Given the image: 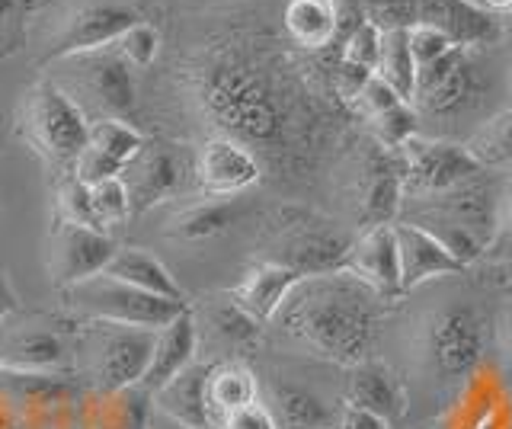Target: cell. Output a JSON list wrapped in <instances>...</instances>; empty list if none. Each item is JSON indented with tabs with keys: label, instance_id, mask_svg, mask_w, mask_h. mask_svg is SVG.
Listing matches in <instances>:
<instances>
[{
	"label": "cell",
	"instance_id": "6da1fadb",
	"mask_svg": "<svg viewBox=\"0 0 512 429\" xmlns=\"http://www.w3.org/2000/svg\"><path fill=\"white\" fill-rule=\"evenodd\" d=\"M189 84L218 135L240 141L253 154H285L295 141V97L260 58L234 49L212 52L192 65Z\"/></svg>",
	"mask_w": 512,
	"mask_h": 429
},
{
	"label": "cell",
	"instance_id": "7a4b0ae2",
	"mask_svg": "<svg viewBox=\"0 0 512 429\" xmlns=\"http://www.w3.org/2000/svg\"><path fill=\"white\" fill-rule=\"evenodd\" d=\"M276 321L311 356L352 369L378 346L384 298L349 273L311 276L295 285Z\"/></svg>",
	"mask_w": 512,
	"mask_h": 429
},
{
	"label": "cell",
	"instance_id": "3957f363",
	"mask_svg": "<svg viewBox=\"0 0 512 429\" xmlns=\"http://www.w3.org/2000/svg\"><path fill=\"white\" fill-rule=\"evenodd\" d=\"M20 135L45 164H52L64 177V173H74L80 161L90 135V119L68 90H61L55 81H39L23 97Z\"/></svg>",
	"mask_w": 512,
	"mask_h": 429
},
{
	"label": "cell",
	"instance_id": "277c9868",
	"mask_svg": "<svg viewBox=\"0 0 512 429\" xmlns=\"http://www.w3.org/2000/svg\"><path fill=\"white\" fill-rule=\"evenodd\" d=\"M157 330L128 327L112 321H84L80 324L77 359L90 378L93 391H116L138 385L148 372L154 356Z\"/></svg>",
	"mask_w": 512,
	"mask_h": 429
},
{
	"label": "cell",
	"instance_id": "5b68a950",
	"mask_svg": "<svg viewBox=\"0 0 512 429\" xmlns=\"http://www.w3.org/2000/svg\"><path fill=\"white\" fill-rule=\"evenodd\" d=\"M61 292L68 308L84 317V321H112L128 327H148V330L167 327L189 308L186 301H170L151 292H141L135 285H125L103 273Z\"/></svg>",
	"mask_w": 512,
	"mask_h": 429
},
{
	"label": "cell",
	"instance_id": "8992f818",
	"mask_svg": "<svg viewBox=\"0 0 512 429\" xmlns=\"http://www.w3.org/2000/svg\"><path fill=\"white\" fill-rule=\"evenodd\" d=\"M423 346L439 378L471 375L487 353V321L474 305H448L426 321Z\"/></svg>",
	"mask_w": 512,
	"mask_h": 429
},
{
	"label": "cell",
	"instance_id": "52a82bcc",
	"mask_svg": "<svg viewBox=\"0 0 512 429\" xmlns=\"http://www.w3.org/2000/svg\"><path fill=\"white\" fill-rule=\"evenodd\" d=\"M404 157V196L407 199H432L442 193L477 180L480 173H487L474 161L468 145L445 138H423L416 135L400 148Z\"/></svg>",
	"mask_w": 512,
	"mask_h": 429
},
{
	"label": "cell",
	"instance_id": "ba28073f",
	"mask_svg": "<svg viewBox=\"0 0 512 429\" xmlns=\"http://www.w3.org/2000/svg\"><path fill=\"white\" fill-rule=\"evenodd\" d=\"M10 321V317H7ZM0 324V372L7 375H68L74 356L71 333L48 317Z\"/></svg>",
	"mask_w": 512,
	"mask_h": 429
},
{
	"label": "cell",
	"instance_id": "9c48e42d",
	"mask_svg": "<svg viewBox=\"0 0 512 429\" xmlns=\"http://www.w3.org/2000/svg\"><path fill=\"white\" fill-rule=\"evenodd\" d=\"M480 90H484V74L471 58V49H452L436 65L416 71L413 106L416 113L439 119L461 116L477 103Z\"/></svg>",
	"mask_w": 512,
	"mask_h": 429
},
{
	"label": "cell",
	"instance_id": "30bf717a",
	"mask_svg": "<svg viewBox=\"0 0 512 429\" xmlns=\"http://www.w3.org/2000/svg\"><path fill=\"white\" fill-rule=\"evenodd\" d=\"M116 250L119 244L112 234L55 212L48 231V276L58 289H71L77 282L100 276Z\"/></svg>",
	"mask_w": 512,
	"mask_h": 429
},
{
	"label": "cell",
	"instance_id": "8fae6325",
	"mask_svg": "<svg viewBox=\"0 0 512 429\" xmlns=\"http://www.w3.org/2000/svg\"><path fill=\"white\" fill-rule=\"evenodd\" d=\"M135 23H141V13L135 7L116 4V0H93V4L77 7L64 17L58 33L52 36V45H48L45 61H68L109 49Z\"/></svg>",
	"mask_w": 512,
	"mask_h": 429
},
{
	"label": "cell",
	"instance_id": "7c38bea8",
	"mask_svg": "<svg viewBox=\"0 0 512 429\" xmlns=\"http://www.w3.org/2000/svg\"><path fill=\"white\" fill-rule=\"evenodd\" d=\"M80 71L74 74L77 93H84L87 106H93L100 119L128 122L135 113V77L132 65L116 52L100 49L90 55H77Z\"/></svg>",
	"mask_w": 512,
	"mask_h": 429
},
{
	"label": "cell",
	"instance_id": "4fadbf2b",
	"mask_svg": "<svg viewBox=\"0 0 512 429\" xmlns=\"http://www.w3.org/2000/svg\"><path fill=\"white\" fill-rule=\"evenodd\" d=\"M352 241L336 231L333 225H292L279 241L272 263H282L295 269L301 279L311 276H330V273H346Z\"/></svg>",
	"mask_w": 512,
	"mask_h": 429
},
{
	"label": "cell",
	"instance_id": "5bb4252c",
	"mask_svg": "<svg viewBox=\"0 0 512 429\" xmlns=\"http://www.w3.org/2000/svg\"><path fill=\"white\" fill-rule=\"evenodd\" d=\"M144 148V135L132 122L122 119H96L90 122L87 145L80 151V161L74 167V177L87 186H96L103 180H116L135 161Z\"/></svg>",
	"mask_w": 512,
	"mask_h": 429
},
{
	"label": "cell",
	"instance_id": "9a60e30c",
	"mask_svg": "<svg viewBox=\"0 0 512 429\" xmlns=\"http://www.w3.org/2000/svg\"><path fill=\"white\" fill-rule=\"evenodd\" d=\"M196 180L205 196H240L263 180V164L247 145L215 135L196 154Z\"/></svg>",
	"mask_w": 512,
	"mask_h": 429
},
{
	"label": "cell",
	"instance_id": "2e32d148",
	"mask_svg": "<svg viewBox=\"0 0 512 429\" xmlns=\"http://www.w3.org/2000/svg\"><path fill=\"white\" fill-rule=\"evenodd\" d=\"M122 183L128 189L132 215H144L183 186V157L164 141H144L138 157L122 173Z\"/></svg>",
	"mask_w": 512,
	"mask_h": 429
},
{
	"label": "cell",
	"instance_id": "e0dca14e",
	"mask_svg": "<svg viewBox=\"0 0 512 429\" xmlns=\"http://www.w3.org/2000/svg\"><path fill=\"white\" fill-rule=\"evenodd\" d=\"M416 215H432L442 221H452V225L471 231L484 247H490L493 231H496V215H500V199L493 193V183L484 180L480 173L477 180L464 183L452 193L432 196V199H416ZM413 218V215H407Z\"/></svg>",
	"mask_w": 512,
	"mask_h": 429
},
{
	"label": "cell",
	"instance_id": "ac0fdd59",
	"mask_svg": "<svg viewBox=\"0 0 512 429\" xmlns=\"http://www.w3.org/2000/svg\"><path fill=\"white\" fill-rule=\"evenodd\" d=\"M346 273L365 282L378 298L394 301L404 295L400 285V253H397V231L394 225L365 228L349 250Z\"/></svg>",
	"mask_w": 512,
	"mask_h": 429
},
{
	"label": "cell",
	"instance_id": "d6986e66",
	"mask_svg": "<svg viewBox=\"0 0 512 429\" xmlns=\"http://www.w3.org/2000/svg\"><path fill=\"white\" fill-rule=\"evenodd\" d=\"M420 23L439 29L455 49H480L503 39L500 20L484 13L471 0H420Z\"/></svg>",
	"mask_w": 512,
	"mask_h": 429
},
{
	"label": "cell",
	"instance_id": "ffe728a7",
	"mask_svg": "<svg viewBox=\"0 0 512 429\" xmlns=\"http://www.w3.org/2000/svg\"><path fill=\"white\" fill-rule=\"evenodd\" d=\"M394 231H397L400 285H404V295L413 292L416 285L432 282L439 276L464 273V266L426 228L413 225V221H394Z\"/></svg>",
	"mask_w": 512,
	"mask_h": 429
},
{
	"label": "cell",
	"instance_id": "44dd1931",
	"mask_svg": "<svg viewBox=\"0 0 512 429\" xmlns=\"http://www.w3.org/2000/svg\"><path fill=\"white\" fill-rule=\"evenodd\" d=\"M346 407H356L365 413H375L384 423H394L407 410V391L400 385V375L381 359H365L352 365Z\"/></svg>",
	"mask_w": 512,
	"mask_h": 429
},
{
	"label": "cell",
	"instance_id": "7402d4cb",
	"mask_svg": "<svg viewBox=\"0 0 512 429\" xmlns=\"http://www.w3.org/2000/svg\"><path fill=\"white\" fill-rule=\"evenodd\" d=\"M196 346H199V330H196V314L186 308L176 321L157 330L154 356L144 378L138 381L141 388H148L151 394L160 391L170 378H176L183 369H189L196 362Z\"/></svg>",
	"mask_w": 512,
	"mask_h": 429
},
{
	"label": "cell",
	"instance_id": "603a6c76",
	"mask_svg": "<svg viewBox=\"0 0 512 429\" xmlns=\"http://www.w3.org/2000/svg\"><path fill=\"white\" fill-rule=\"evenodd\" d=\"M154 417V394L141 385L84 394L87 429H148Z\"/></svg>",
	"mask_w": 512,
	"mask_h": 429
},
{
	"label": "cell",
	"instance_id": "cb8c5ba5",
	"mask_svg": "<svg viewBox=\"0 0 512 429\" xmlns=\"http://www.w3.org/2000/svg\"><path fill=\"white\" fill-rule=\"evenodd\" d=\"M301 282V276L295 269H288L282 263L263 260L253 269H247V276L237 282V289L231 292V298L237 301L247 314H253L256 321H276V314L282 311L285 298L292 295V289Z\"/></svg>",
	"mask_w": 512,
	"mask_h": 429
},
{
	"label": "cell",
	"instance_id": "d4e9b609",
	"mask_svg": "<svg viewBox=\"0 0 512 429\" xmlns=\"http://www.w3.org/2000/svg\"><path fill=\"white\" fill-rule=\"evenodd\" d=\"M208 369L212 365L192 362L189 369H183L164 388L154 391V407L160 413H167L183 429H212V413H208V397H205Z\"/></svg>",
	"mask_w": 512,
	"mask_h": 429
},
{
	"label": "cell",
	"instance_id": "484cf974",
	"mask_svg": "<svg viewBox=\"0 0 512 429\" xmlns=\"http://www.w3.org/2000/svg\"><path fill=\"white\" fill-rule=\"evenodd\" d=\"M244 202L237 196H205L202 202L189 205L180 215L170 221L167 234L173 241L183 244H199V241H212L221 237L224 231H231L240 218H244Z\"/></svg>",
	"mask_w": 512,
	"mask_h": 429
},
{
	"label": "cell",
	"instance_id": "4316f807",
	"mask_svg": "<svg viewBox=\"0 0 512 429\" xmlns=\"http://www.w3.org/2000/svg\"><path fill=\"white\" fill-rule=\"evenodd\" d=\"M103 276L119 279L125 285H135V289L160 295V298L186 301L180 282L173 279L170 269L160 263L151 250H144V247H119L116 253H112V260L106 263Z\"/></svg>",
	"mask_w": 512,
	"mask_h": 429
},
{
	"label": "cell",
	"instance_id": "83f0119b",
	"mask_svg": "<svg viewBox=\"0 0 512 429\" xmlns=\"http://www.w3.org/2000/svg\"><path fill=\"white\" fill-rule=\"evenodd\" d=\"M269 391V410L279 429H340V417L311 388L295 385V381H276Z\"/></svg>",
	"mask_w": 512,
	"mask_h": 429
},
{
	"label": "cell",
	"instance_id": "f1b7e54d",
	"mask_svg": "<svg viewBox=\"0 0 512 429\" xmlns=\"http://www.w3.org/2000/svg\"><path fill=\"white\" fill-rule=\"evenodd\" d=\"M285 29L301 49H327L340 39V7L336 0H288Z\"/></svg>",
	"mask_w": 512,
	"mask_h": 429
},
{
	"label": "cell",
	"instance_id": "f546056e",
	"mask_svg": "<svg viewBox=\"0 0 512 429\" xmlns=\"http://www.w3.org/2000/svg\"><path fill=\"white\" fill-rule=\"evenodd\" d=\"M205 397H208V413H212V429H215V423L228 417V413L256 404V375L237 359L215 362L212 369H208Z\"/></svg>",
	"mask_w": 512,
	"mask_h": 429
},
{
	"label": "cell",
	"instance_id": "4dcf8cb0",
	"mask_svg": "<svg viewBox=\"0 0 512 429\" xmlns=\"http://www.w3.org/2000/svg\"><path fill=\"white\" fill-rule=\"evenodd\" d=\"M375 74L381 81H388L400 100L413 103V90H416V61L407 42V29H388L381 42V55H378V68Z\"/></svg>",
	"mask_w": 512,
	"mask_h": 429
},
{
	"label": "cell",
	"instance_id": "1f68e13d",
	"mask_svg": "<svg viewBox=\"0 0 512 429\" xmlns=\"http://www.w3.org/2000/svg\"><path fill=\"white\" fill-rule=\"evenodd\" d=\"M468 151L484 170H512V109L480 125L468 141Z\"/></svg>",
	"mask_w": 512,
	"mask_h": 429
},
{
	"label": "cell",
	"instance_id": "d6a6232c",
	"mask_svg": "<svg viewBox=\"0 0 512 429\" xmlns=\"http://www.w3.org/2000/svg\"><path fill=\"white\" fill-rule=\"evenodd\" d=\"M368 122H372L378 148L384 151H400L407 141L420 135V113H416L413 103H397L391 109H384V113L372 116Z\"/></svg>",
	"mask_w": 512,
	"mask_h": 429
},
{
	"label": "cell",
	"instance_id": "836d02e7",
	"mask_svg": "<svg viewBox=\"0 0 512 429\" xmlns=\"http://www.w3.org/2000/svg\"><path fill=\"white\" fill-rule=\"evenodd\" d=\"M381 42H384V29L375 26L372 20H359L356 26L343 36L340 45V65L368 71L375 74L378 68V55H381Z\"/></svg>",
	"mask_w": 512,
	"mask_h": 429
},
{
	"label": "cell",
	"instance_id": "e575fe53",
	"mask_svg": "<svg viewBox=\"0 0 512 429\" xmlns=\"http://www.w3.org/2000/svg\"><path fill=\"white\" fill-rule=\"evenodd\" d=\"M55 212L71 218V221H80V225H90L96 231H103L100 218H96V209H93V196H90V186L84 180H77L74 173H64L61 183H58V196H55ZM109 234V231H106Z\"/></svg>",
	"mask_w": 512,
	"mask_h": 429
},
{
	"label": "cell",
	"instance_id": "d590c367",
	"mask_svg": "<svg viewBox=\"0 0 512 429\" xmlns=\"http://www.w3.org/2000/svg\"><path fill=\"white\" fill-rule=\"evenodd\" d=\"M212 324H215V333L221 340H228L234 346H250L260 340V333H263V324L256 321L253 314H247L244 308L237 305V301H224V305L215 308L212 314Z\"/></svg>",
	"mask_w": 512,
	"mask_h": 429
},
{
	"label": "cell",
	"instance_id": "8d00e7d4",
	"mask_svg": "<svg viewBox=\"0 0 512 429\" xmlns=\"http://www.w3.org/2000/svg\"><path fill=\"white\" fill-rule=\"evenodd\" d=\"M90 196H93V209H96V218H100L103 231L119 228L132 218V202H128V189H125L122 177L90 186Z\"/></svg>",
	"mask_w": 512,
	"mask_h": 429
},
{
	"label": "cell",
	"instance_id": "74e56055",
	"mask_svg": "<svg viewBox=\"0 0 512 429\" xmlns=\"http://www.w3.org/2000/svg\"><path fill=\"white\" fill-rule=\"evenodd\" d=\"M119 45V55L128 61L132 68H151L154 58L160 55V33L154 23H135L132 29H125Z\"/></svg>",
	"mask_w": 512,
	"mask_h": 429
},
{
	"label": "cell",
	"instance_id": "f35d334b",
	"mask_svg": "<svg viewBox=\"0 0 512 429\" xmlns=\"http://www.w3.org/2000/svg\"><path fill=\"white\" fill-rule=\"evenodd\" d=\"M407 42H410L413 61H416V71H420V68H429V65H436L439 58H445L448 52L455 49L452 39L442 36L439 29L423 26V23H416V26L407 29Z\"/></svg>",
	"mask_w": 512,
	"mask_h": 429
},
{
	"label": "cell",
	"instance_id": "ab89813d",
	"mask_svg": "<svg viewBox=\"0 0 512 429\" xmlns=\"http://www.w3.org/2000/svg\"><path fill=\"white\" fill-rule=\"evenodd\" d=\"M365 20L381 26L384 33L388 29H410L420 23V0H372V13Z\"/></svg>",
	"mask_w": 512,
	"mask_h": 429
},
{
	"label": "cell",
	"instance_id": "60d3db41",
	"mask_svg": "<svg viewBox=\"0 0 512 429\" xmlns=\"http://www.w3.org/2000/svg\"><path fill=\"white\" fill-rule=\"evenodd\" d=\"M484 257L496 263H512V183L500 199V215H496V231Z\"/></svg>",
	"mask_w": 512,
	"mask_h": 429
},
{
	"label": "cell",
	"instance_id": "b9f144b4",
	"mask_svg": "<svg viewBox=\"0 0 512 429\" xmlns=\"http://www.w3.org/2000/svg\"><path fill=\"white\" fill-rule=\"evenodd\" d=\"M356 103L365 109V116L372 119V116L384 113V109H391V106H397V103H407V100H400V97H397V90H394L388 81H381L378 74H372V77L365 81V87L359 90Z\"/></svg>",
	"mask_w": 512,
	"mask_h": 429
},
{
	"label": "cell",
	"instance_id": "7bdbcfd3",
	"mask_svg": "<svg viewBox=\"0 0 512 429\" xmlns=\"http://www.w3.org/2000/svg\"><path fill=\"white\" fill-rule=\"evenodd\" d=\"M215 429H279V423L266 404L256 401L250 407H240V410L228 413V417L215 423Z\"/></svg>",
	"mask_w": 512,
	"mask_h": 429
},
{
	"label": "cell",
	"instance_id": "ee69618b",
	"mask_svg": "<svg viewBox=\"0 0 512 429\" xmlns=\"http://www.w3.org/2000/svg\"><path fill=\"white\" fill-rule=\"evenodd\" d=\"M23 17V7L20 0H0V55L13 52L20 45V20Z\"/></svg>",
	"mask_w": 512,
	"mask_h": 429
},
{
	"label": "cell",
	"instance_id": "f6af8a7d",
	"mask_svg": "<svg viewBox=\"0 0 512 429\" xmlns=\"http://www.w3.org/2000/svg\"><path fill=\"white\" fill-rule=\"evenodd\" d=\"M340 429H391V423H384L375 413H365L356 407H343L340 413Z\"/></svg>",
	"mask_w": 512,
	"mask_h": 429
},
{
	"label": "cell",
	"instance_id": "bcb514c9",
	"mask_svg": "<svg viewBox=\"0 0 512 429\" xmlns=\"http://www.w3.org/2000/svg\"><path fill=\"white\" fill-rule=\"evenodd\" d=\"M16 308H20V298H16V289H13L10 276L4 273V269H0V324H4L7 317H13Z\"/></svg>",
	"mask_w": 512,
	"mask_h": 429
},
{
	"label": "cell",
	"instance_id": "7dc6e473",
	"mask_svg": "<svg viewBox=\"0 0 512 429\" xmlns=\"http://www.w3.org/2000/svg\"><path fill=\"white\" fill-rule=\"evenodd\" d=\"M471 4H477L484 13H490V17H506V13H512V0H471Z\"/></svg>",
	"mask_w": 512,
	"mask_h": 429
},
{
	"label": "cell",
	"instance_id": "c3c4849f",
	"mask_svg": "<svg viewBox=\"0 0 512 429\" xmlns=\"http://www.w3.org/2000/svg\"><path fill=\"white\" fill-rule=\"evenodd\" d=\"M0 429H20V420H16V410L10 404V397L0 391Z\"/></svg>",
	"mask_w": 512,
	"mask_h": 429
},
{
	"label": "cell",
	"instance_id": "681fc988",
	"mask_svg": "<svg viewBox=\"0 0 512 429\" xmlns=\"http://www.w3.org/2000/svg\"><path fill=\"white\" fill-rule=\"evenodd\" d=\"M503 343H506V356H509V362H512V311H509L506 327H503Z\"/></svg>",
	"mask_w": 512,
	"mask_h": 429
},
{
	"label": "cell",
	"instance_id": "f907efd6",
	"mask_svg": "<svg viewBox=\"0 0 512 429\" xmlns=\"http://www.w3.org/2000/svg\"><path fill=\"white\" fill-rule=\"evenodd\" d=\"M500 29H503V39L512 45V13H506V17H500Z\"/></svg>",
	"mask_w": 512,
	"mask_h": 429
},
{
	"label": "cell",
	"instance_id": "816d5d0a",
	"mask_svg": "<svg viewBox=\"0 0 512 429\" xmlns=\"http://www.w3.org/2000/svg\"><path fill=\"white\" fill-rule=\"evenodd\" d=\"M506 93H509V100H512V65H509V77H506Z\"/></svg>",
	"mask_w": 512,
	"mask_h": 429
}]
</instances>
